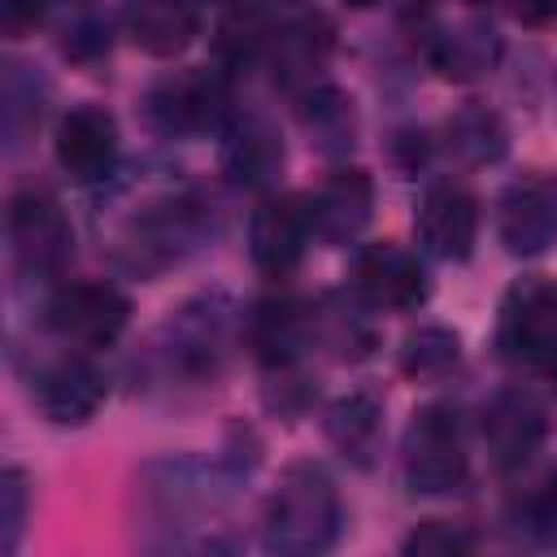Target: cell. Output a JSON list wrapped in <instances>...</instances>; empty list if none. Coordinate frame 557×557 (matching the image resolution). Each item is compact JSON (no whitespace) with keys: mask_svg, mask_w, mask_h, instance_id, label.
Segmentation results:
<instances>
[{"mask_svg":"<svg viewBox=\"0 0 557 557\" xmlns=\"http://www.w3.org/2000/svg\"><path fill=\"white\" fill-rule=\"evenodd\" d=\"M344 505L335 479L318 461H292L261 513V544L283 557H313L326 553L339 535Z\"/></svg>","mask_w":557,"mask_h":557,"instance_id":"cell-1","label":"cell"},{"mask_svg":"<svg viewBox=\"0 0 557 557\" xmlns=\"http://www.w3.org/2000/svg\"><path fill=\"white\" fill-rule=\"evenodd\" d=\"M209 231V213L196 191L187 187H152L126 213L117 231V261L135 274H161L165 265L183 261Z\"/></svg>","mask_w":557,"mask_h":557,"instance_id":"cell-2","label":"cell"},{"mask_svg":"<svg viewBox=\"0 0 557 557\" xmlns=\"http://www.w3.org/2000/svg\"><path fill=\"white\" fill-rule=\"evenodd\" d=\"M239 474H248V470H239V466H205L196 457L148 461L139 470V483H135L139 509H144V518L152 527H165L170 540H174V531H183V527H205V518H213L231 500ZM170 540L161 548H170Z\"/></svg>","mask_w":557,"mask_h":557,"instance_id":"cell-3","label":"cell"},{"mask_svg":"<svg viewBox=\"0 0 557 557\" xmlns=\"http://www.w3.org/2000/svg\"><path fill=\"white\" fill-rule=\"evenodd\" d=\"M235 348V305L222 292H200L187 305H178L161 335H157V361L165 374L205 383L218 379L226 357Z\"/></svg>","mask_w":557,"mask_h":557,"instance_id":"cell-4","label":"cell"},{"mask_svg":"<svg viewBox=\"0 0 557 557\" xmlns=\"http://www.w3.org/2000/svg\"><path fill=\"white\" fill-rule=\"evenodd\" d=\"M405 483L418 496H444L457 492L470 474V453H466V426L457 405H426L413 413L400 448Z\"/></svg>","mask_w":557,"mask_h":557,"instance_id":"cell-5","label":"cell"},{"mask_svg":"<svg viewBox=\"0 0 557 557\" xmlns=\"http://www.w3.org/2000/svg\"><path fill=\"white\" fill-rule=\"evenodd\" d=\"M4 231H9V252L22 278H57L74 252V235H70L61 200L35 183L9 196Z\"/></svg>","mask_w":557,"mask_h":557,"instance_id":"cell-6","label":"cell"},{"mask_svg":"<svg viewBox=\"0 0 557 557\" xmlns=\"http://www.w3.org/2000/svg\"><path fill=\"white\" fill-rule=\"evenodd\" d=\"M44 322L74 348H109L131 322V300L104 278L61 283L44 305Z\"/></svg>","mask_w":557,"mask_h":557,"instance_id":"cell-7","label":"cell"},{"mask_svg":"<svg viewBox=\"0 0 557 557\" xmlns=\"http://www.w3.org/2000/svg\"><path fill=\"white\" fill-rule=\"evenodd\" d=\"M139 109H144V122H148L157 135H165V139L196 135V131L222 126L226 87H222L218 74H205V70L161 74L157 83H148Z\"/></svg>","mask_w":557,"mask_h":557,"instance_id":"cell-8","label":"cell"},{"mask_svg":"<svg viewBox=\"0 0 557 557\" xmlns=\"http://www.w3.org/2000/svg\"><path fill=\"white\" fill-rule=\"evenodd\" d=\"M553 344H557V283H548L540 274L518 278L505 292L500 318H496L500 357L518 361V366H540Z\"/></svg>","mask_w":557,"mask_h":557,"instance_id":"cell-9","label":"cell"},{"mask_svg":"<svg viewBox=\"0 0 557 557\" xmlns=\"http://www.w3.org/2000/svg\"><path fill=\"white\" fill-rule=\"evenodd\" d=\"M496 235L513 257H540L557 244V174L531 170L496 200Z\"/></svg>","mask_w":557,"mask_h":557,"instance_id":"cell-10","label":"cell"},{"mask_svg":"<svg viewBox=\"0 0 557 557\" xmlns=\"http://www.w3.org/2000/svg\"><path fill=\"white\" fill-rule=\"evenodd\" d=\"M479 431H483V448H487L492 466L496 470H518L548 440V409L527 387H500L483 405Z\"/></svg>","mask_w":557,"mask_h":557,"instance_id":"cell-11","label":"cell"},{"mask_svg":"<svg viewBox=\"0 0 557 557\" xmlns=\"http://www.w3.org/2000/svg\"><path fill=\"white\" fill-rule=\"evenodd\" d=\"M52 152L70 183H104L117 165V117L104 104H74L57 122Z\"/></svg>","mask_w":557,"mask_h":557,"instance_id":"cell-12","label":"cell"},{"mask_svg":"<svg viewBox=\"0 0 557 557\" xmlns=\"http://www.w3.org/2000/svg\"><path fill=\"white\" fill-rule=\"evenodd\" d=\"M352 292L370 309L405 313V309L426 300V274H422L418 257L405 244L379 239V244H366L352 257Z\"/></svg>","mask_w":557,"mask_h":557,"instance_id":"cell-13","label":"cell"},{"mask_svg":"<svg viewBox=\"0 0 557 557\" xmlns=\"http://www.w3.org/2000/svg\"><path fill=\"white\" fill-rule=\"evenodd\" d=\"M104 396H109L104 374L78 352L44 361L30 374V405L57 426H83L87 418H96Z\"/></svg>","mask_w":557,"mask_h":557,"instance_id":"cell-14","label":"cell"},{"mask_svg":"<svg viewBox=\"0 0 557 557\" xmlns=\"http://www.w3.org/2000/svg\"><path fill=\"white\" fill-rule=\"evenodd\" d=\"M222 174L239 191H270L283 174V135L265 113H239L222 126Z\"/></svg>","mask_w":557,"mask_h":557,"instance_id":"cell-15","label":"cell"},{"mask_svg":"<svg viewBox=\"0 0 557 557\" xmlns=\"http://www.w3.org/2000/svg\"><path fill=\"white\" fill-rule=\"evenodd\" d=\"M305 209L322 244H352L374 218V178L361 165H339L305 196Z\"/></svg>","mask_w":557,"mask_h":557,"instance_id":"cell-16","label":"cell"},{"mask_svg":"<svg viewBox=\"0 0 557 557\" xmlns=\"http://www.w3.org/2000/svg\"><path fill=\"white\" fill-rule=\"evenodd\" d=\"M418 244L440 261H466L479 239V200L461 183H431L418 200Z\"/></svg>","mask_w":557,"mask_h":557,"instance_id":"cell-17","label":"cell"},{"mask_svg":"<svg viewBox=\"0 0 557 557\" xmlns=\"http://www.w3.org/2000/svg\"><path fill=\"white\" fill-rule=\"evenodd\" d=\"M313 226H309V209L296 196H270L252 209L248 218V257L261 274L283 278L300 265L305 244H309Z\"/></svg>","mask_w":557,"mask_h":557,"instance_id":"cell-18","label":"cell"},{"mask_svg":"<svg viewBox=\"0 0 557 557\" xmlns=\"http://www.w3.org/2000/svg\"><path fill=\"white\" fill-rule=\"evenodd\" d=\"M431 70L448 83H474L483 74H492L500 65V52H505V39L492 22L483 17H466V22H448V26H435L422 44Z\"/></svg>","mask_w":557,"mask_h":557,"instance_id":"cell-19","label":"cell"},{"mask_svg":"<svg viewBox=\"0 0 557 557\" xmlns=\"http://www.w3.org/2000/svg\"><path fill=\"white\" fill-rule=\"evenodd\" d=\"M122 30L148 57H178L200 35L196 0H122Z\"/></svg>","mask_w":557,"mask_h":557,"instance_id":"cell-20","label":"cell"},{"mask_svg":"<svg viewBox=\"0 0 557 557\" xmlns=\"http://www.w3.org/2000/svg\"><path fill=\"white\" fill-rule=\"evenodd\" d=\"M322 431H326L331 448L344 461L370 470L379 461V453H383V405L370 392H348V396L326 405Z\"/></svg>","mask_w":557,"mask_h":557,"instance_id":"cell-21","label":"cell"},{"mask_svg":"<svg viewBox=\"0 0 557 557\" xmlns=\"http://www.w3.org/2000/svg\"><path fill=\"white\" fill-rule=\"evenodd\" d=\"M270 65H274V78L283 87H318V70L326 65L331 57V26L313 13V17H296L287 26H278L270 35V48H265Z\"/></svg>","mask_w":557,"mask_h":557,"instance_id":"cell-22","label":"cell"},{"mask_svg":"<svg viewBox=\"0 0 557 557\" xmlns=\"http://www.w3.org/2000/svg\"><path fill=\"white\" fill-rule=\"evenodd\" d=\"M309 331H313V313H305V305H296L287 296L261 300L248 318V339H252V352L261 357L265 370L296 366Z\"/></svg>","mask_w":557,"mask_h":557,"instance_id":"cell-23","label":"cell"},{"mask_svg":"<svg viewBox=\"0 0 557 557\" xmlns=\"http://www.w3.org/2000/svg\"><path fill=\"white\" fill-rule=\"evenodd\" d=\"M444 148L461 165H474V170L479 165H496L509 152V126L487 104H461L444 122Z\"/></svg>","mask_w":557,"mask_h":557,"instance_id":"cell-24","label":"cell"},{"mask_svg":"<svg viewBox=\"0 0 557 557\" xmlns=\"http://www.w3.org/2000/svg\"><path fill=\"white\" fill-rule=\"evenodd\" d=\"M44 100H48V83L35 74V65L9 61L4 65V83H0V131H4V148L9 152H17L39 131Z\"/></svg>","mask_w":557,"mask_h":557,"instance_id":"cell-25","label":"cell"},{"mask_svg":"<svg viewBox=\"0 0 557 557\" xmlns=\"http://www.w3.org/2000/svg\"><path fill=\"white\" fill-rule=\"evenodd\" d=\"M300 126L309 131V139L322 148V152H344L352 148V135H357V113H352V96L331 87V83H318L309 91H300Z\"/></svg>","mask_w":557,"mask_h":557,"instance_id":"cell-26","label":"cell"},{"mask_svg":"<svg viewBox=\"0 0 557 557\" xmlns=\"http://www.w3.org/2000/svg\"><path fill=\"white\" fill-rule=\"evenodd\" d=\"M461 366V339L448 326H418L400 348V370L418 383H440Z\"/></svg>","mask_w":557,"mask_h":557,"instance_id":"cell-27","label":"cell"},{"mask_svg":"<svg viewBox=\"0 0 557 557\" xmlns=\"http://www.w3.org/2000/svg\"><path fill=\"white\" fill-rule=\"evenodd\" d=\"M26 513H30V483L17 466H9L0 474V553L13 557L26 531Z\"/></svg>","mask_w":557,"mask_h":557,"instance_id":"cell-28","label":"cell"},{"mask_svg":"<svg viewBox=\"0 0 557 557\" xmlns=\"http://www.w3.org/2000/svg\"><path fill=\"white\" fill-rule=\"evenodd\" d=\"M474 548V535L457 522H422L409 540H405V553H418V557H453V553H470Z\"/></svg>","mask_w":557,"mask_h":557,"instance_id":"cell-29","label":"cell"},{"mask_svg":"<svg viewBox=\"0 0 557 557\" xmlns=\"http://www.w3.org/2000/svg\"><path fill=\"white\" fill-rule=\"evenodd\" d=\"M61 52H65L70 61H96V57H104V52H109V26H104L100 17H78V22L65 30Z\"/></svg>","mask_w":557,"mask_h":557,"instance_id":"cell-30","label":"cell"},{"mask_svg":"<svg viewBox=\"0 0 557 557\" xmlns=\"http://www.w3.org/2000/svg\"><path fill=\"white\" fill-rule=\"evenodd\" d=\"M48 13V0H0V26L9 39H22L26 30H35Z\"/></svg>","mask_w":557,"mask_h":557,"instance_id":"cell-31","label":"cell"},{"mask_svg":"<svg viewBox=\"0 0 557 557\" xmlns=\"http://www.w3.org/2000/svg\"><path fill=\"white\" fill-rule=\"evenodd\" d=\"M535 370H540V374H544V379H548V383H553V387H557V344H553V348H548V352H544V361H540V366H535Z\"/></svg>","mask_w":557,"mask_h":557,"instance_id":"cell-32","label":"cell"},{"mask_svg":"<svg viewBox=\"0 0 557 557\" xmlns=\"http://www.w3.org/2000/svg\"><path fill=\"white\" fill-rule=\"evenodd\" d=\"M344 4H352V9H370V4H379V0H344Z\"/></svg>","mask_w":557,"mask_h":557,"instance_id":"cell-33","label":"cell"},{"mask_svg":"<svg viewBox=\"0 0 557 557\" xmlns=\"http://www.w3.org/2000/svg\"><path fill=\"white\" fill-rule=\"evenodd\" d=\"M278 4H296V0H278Z\"/></svg>","mask_w":557,"mask_h":557,"instance_id":"cell-34","label":"cell"},{"mask_svg":"<svg viewBox=\"0 0 557 557\" xmlns=\"http://www.w3.org/2000/svg\"><path fill=\"white\" fill-rule=\"evenodd\" d=\"M218 4H231V0H218Z\"/></svg>","mask_w":557,"mask_h":557,"instance_id":"cell-35","label":"cell"}]
</instances>
